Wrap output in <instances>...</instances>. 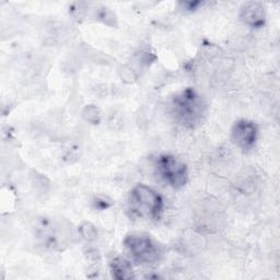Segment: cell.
<instances>
[{"instance_id":"1","label":"cell","mask_w":280,"mask_h":280,"mask_svg":"<svg viewBox=\"0 0 280 280\" xmlns=\"http://www.w3.org/2000/svg\"><path fill=\"white\" fill-rule=\"evenodd\" d=\"M133 210L139 214L156 216L161 210L162 203L159 195L147 186L139 185L133 192Z\"/></svg>"},{"instance_id":"2","label":"cell","mask_w":280,"mask_h":280,"mask_svg":"<svg viewBox=\"0 0 280 280\" xmlns=\"http://www.w3.org/2000/svg\"><path fill=\"white\" fill-rule=\"evenodd\" d=\"M126 243L134 257L141 262H153L158 257V249L150 237L132 235L128 237Z\"/></svg>"},{"instance_id":"3","label":"cell","mask_w":280,"mask_h":280,"mask_svg":"<svg viewBox=\"0 0 280 280\" xmlns=\"http://www.w3.org/2000/svg\"><path fill=\"white\" fill-rule=\"evenodd\" d=\"M158 166L165 181L169 182L174 187H181L185 184L186 179H187L185 165L176 161L173 157H162Z\"/></svg>"},{"instance_id":"4","label":"cell","mask_w":280,"mask_h":280,"mask_svg":"<svg viewBox=\"0 0 280 280\" xmlns=\"http://www.w3.org/2000/svg\"><path fill=\"white\" fill-rule=\"evenodd\" d=\"M256 134H257V128L253 123L242 120L235 124L232 137L237 146L243 149H250L255 142Z\"/></svg>"},{"instance_id":"5","label":"cell","mask_w":280,"mask_h":280,"mask_svg":"<svg viewBox=\"0 0 280 280\" xmlns=\"http://www.w3.org/2000/svg\"><path fill=\"white\" fill-rule=\"evenodd\" d=\"M241 19L246 24L258 26L264 23V8L257 2H247L242 7Z\"/></svg>"},{"instance_id":"6","label":"cell","mask_w":280,"mask_h":280,"mask_svg":"<svg viewBox=\"0 0 280 280\" xmlns=\"http://www.w3.org/2000/svg\"><path fill=\"white\" fill-rule=\"evenodd\" d=\"M112 270L115 273V277L118 279H127L133 277V270L129 264L120 258L115 259L112 264Z\"/></svg>"},{"instance_id":"7","label":"cell","mask_w":280,"mask_h":280,"mask_svg":"<svg viewBox=\"0 0 280 280\" xmlns=\"http://www.w3.org/2000/svg\"><path fill=\"white\" fill-rule=\"evenodd\" d=\"M82 116L87 122L92 124H97L102 117V113L99 107H96L94 105H88L85 107V110H83Z\"/></svg>"},{"instance_id":"8","label":"cell","mask_w":280,"mask_h":280,"mask_svg":"<svg viewBox=\"0 0 280 280\" xmlns=\"http://www.w3.org/2000/svg\"><path fill=\"white\" fill-rule=\"evenodd\" d=\"M79 233L87 241H94L97 237V230L96 228L90 222H83L79 227Z\"/></svg>"},{"instance_id":"9","label":"cell","mask_w":280,"mask_h":280,"mask_svg":"<svg viewBox=\"0 0 280 280\" xmlns=\"http://www.w3.org/2000/svg\"><path fill=\"white\" fill-rule=\"evenodd\" d=\"M119 77L122 79L123 82L130 85V83H134L137 80V72L133 67L128 66V65H124L119 68L118 70Z\"/></svg>"},{"instance_id":"10","label":"cell","mask_w":280,"mask_h":280,"mask_svg":"<svg viewBox=\"0 0 280 280\" xmlns=\"http://www.w3.org/2000/svg\"><path fill=\"white\" fill-rule=\"evenodd\" d=\"M97 18H99L102 22L105 23V24L107 25L112 26V25L116 24L115 15L107 8H102L101 10L97 12Z\"/></svg>"},{"instance_id":"11","label":"cell","mask_w":280,"mask_h":280,"mask_svg":"<svg viewBox=\"0 0 280 280\" xmlns=\"http://www.w3.org/2000/svg\"><path fill=\"white\" fill-rule=\"evenodd\" d=\"M32 182H33L35 188L37 190H40L41 193L46 192V189H47L48 186H49L48 180L46 179L45 176L41 175V174H37V173H35L34 175H32Z\"/></svg>"},{"instance_id":"12","label":"cell","mask_w":280,"mask_h":280,"mask_svg":"<svg viewBox=\"0 0 280 280\" xmlns=\"http://www.w3.org/2000/svg\"><path fill=\"white\" fill-rule=\"evenodd\" d=\"M87 256H88V258L91 259V260H96V259L100 258L99 252H97L94 247H90V249H88Z\"/></svg>"}]
</instances>
